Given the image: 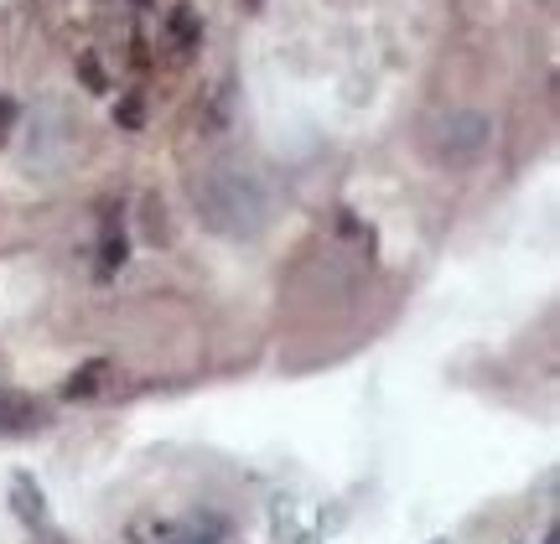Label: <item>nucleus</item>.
<instances>
[{
	"instance_id": "nucleus-6",
	"label": "nucleus",
	"mask_w": 560,
	"mask_h": 544,
	"mask_svg": "<svg viewBox=\"0 0 560 544\" xmlns=\"http://www.w3.org/2000/svg\"><path fill=\"white\" fill-rule=\"evenodd\" d=\"M11 115H16V104L0 99V141H5V130H11Z\"/></svg>"
},
{
	"instance_id": "nucleus-5",
	"label": "nucleus",
	"mask_w": 560,
	"mask_h": 544,
	"mask_svg": "<svg viewBox=\"0 0 560 544\" xmlns=\"http://www.w3.org/2000/svg\"><path fill=\"white\" fill-rule=\"evenodd\" d=\"M100 374H104L100 363H94V368H83V379H73V383H68V394H89V389L100 383Z\"/></svg>"
},
{
	"instance_id": "nucleus-1",
	"label": "nucleus",
	"mask_w": 560,
	"mask_h": 544,
	"mask_svg": "<svg viewBox=\"0 0 560 544\" xmlns=\"http://www.w3.org/2000/svg\"><path fill=\"white\" fill-rule=\"evenodd\" d=\"M192 202H198V218L223 234V239H260L270 218H276V192L270 181L244 162H219L208 166L192 181Z\"/></svg>"
},
{
	"instance_id": "nucleus-7",
	"label": "nucleus",
	"mask_w": 560,
	"mask_h": 544,
	"mask_svg": "<svg viewBox=\"0 0 560 544\" xmlns=\"http://www.w3.org/2000/svg\"><path fill=\"white\" fill-rule=\"evenodd\" d=\"M47 544H62V540H47Z\"/></svg>"
},
{
	"instance_id": "nucleus-2",
	"label": "nucleus",
	"mask_w": 560,
	"mask_h": 544,
	"mask_svg": "<svg viewBox=\"0 0 560 544\" xmlns=\"http://www.w3.org/2000/svg\"><path fill=\"white\" fill-rule=\"evenodd\" d=\"M488 141H493V120L482 109H452L431 125V151L441 162H472V156H482Z\"/></svg>"
},
{
	"instance_id": "nucleus-3",
	"label": "nucleus",
	"mask_w": 560,
	"mask_h": 544,
	"mask_svg": "<svg viewBox=\"0 0 560 544\" xmlns=\"http://www.w3.org/2000/svg\"><path fill=\"white\" fill-rule=\"evenodd\" d=\"M223 540V519H187V524L161 529L156 544H219Z\"/></svg>"
},
{
	"instance_id": "nucleus-4",
	"label": "nucleus",
	"mask_w": 560,
	"mask_h": 544,
	"mask_svg": "<svg viewBox=\"0 0 560 544\" xmlns=\"http://www.w3.org/2000/svg\"><path fill=\"white\" fill-rule=\"evenodd\" d=\"M32 400H21V394H0V430H26L32 425Z\"/></svg>"
}]
</instances>
